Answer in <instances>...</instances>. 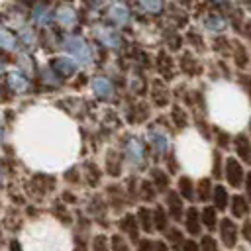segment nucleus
Returning a JSON list of instances; mask_svg holds the SVG:
<instances>
[{
  "label": "nucleus",
  "mask_w": 251,
  "mask_h": 251,
  "mask_svg": "<svg viewBox=\"0 0 251 251\" xmlns=\"http://www.w3.org/2000/svg\"><path fill=\"white\" fill-rule=\"evenodd\" d=\"M61 49H65L76 63H80V65H88V63H92V59H94V53H92V47L86 43V39L84 37H80V35H71V33H67V35H63V39H61Z\"/></svg>",
  "instance_id": "nucleus-1"
},
{
  "label": "nucleus",
  "mask_w": 251,
  "mask_h": 251,
  "mask_svg": "<svg viewBox=\"0 0 251 251\" xmlns=\"http://www.w3.org/2000/svg\"><path fill=\"white\" fill-rule=\"evenodd\" d=\"M218 229H220V241L224 243V247L235 249L239 235H241V227H237V224L231 218H222Z\"/></svg>",
  "instance_id": "nucleus-2"
},
{
  "label": "nucleus",
  "mask_w": 251,
  "mask_h": 251,
  "mask_svg": "<svg viewBox=\"0 0 251 251\" xmlns=\"http://www.w3.org/2000/svg\"><path fill=\"white\" fill-rule=\"evenodd\" d=\"M224 176L227 180V184L231 188H239L241 184H245V171L241 167V161H237L235 157H226V167H224Z\"/></svg>",
  "instance_id": "nucleus-3"
},
{
  "label": "nucleus",
  "mask_w": 251,
  "mask_h": 251,
  "mask_svg": "<svg viewBox=\"0 0 251 251\" xmlns=\"http://www.w3.org/2000/svg\"><path fill=\"white\" fill-rule=\"evenodd\" d=\"M92 35H94L104 47H108V49H120L122 43H124L122 35H120L116 29L108 27V25H94V27H92Z\"/></svg>",
  "instance_id": "nucleus-4"
},
{
  "label": "nucleus",
  "mask_w": 251,
  "mask_h": 251,
  "mask_svg": "<svg viewBox=\"0 0 251 251\" xmlns=\"http://www.w3.org/2000/svg\"><path fill=\"white\" fill-rule=\"evenodd\" d=\"M124 155H126V159H127L131 165H135V167L143 165V161H145V149H143V143H141L137 137L129 135L127 141H124Z\"/></svg>",
  "instance_id": "nucleus-5"
},
{
  "label": "nucleus",
  "mask_w": 251,
  "mask_h": 251,
  "mask_svg": "<svg viewBox=\"0 0 251 251\" xmlns=\"http://www.w3.org/2000/svg\"><path fill=\"white\" fill-rule=\"evenodd\" d=\"M139 222H137V216L135 214H126V216H122L120 220H118V229H120V233H126L127 235V239L131 241V243H135V245H139Z\"/></svg>",
  "instance_id": "nucleus-6"
},
{
  "label": "nucleus",
  "mask_w": 251,
  "mask_h": 251,
  "mask_svg": "<svg viewBox=\"0 0 251 251\" xmlns=\"http://www.w3.org/2000/svg\"><path fill=\"white\" fill-rule=\"evenodd\" d=\"M165 204H167V212H169L173 222H184L182 218H184L186 210H184V204H182V198H180L178 192H171L169 190L165 194Z\"/></svg>",
  "instance_id": "nucleus-7"
},
{
  "label": "nucleus",
  "mask_w": 251,
  "mask_h": 251,
  "mask_svg": "<svg viewBox=\"0 0 251 251\" xmlns=\"http://www.w3.org/2000/svg\"><path fill=\"white\" fill-rule=\"evenodd\" d=\"M90 86H92V92L102 100H110L116 94V88L108 76H92Z\"/></svg>",
  "instance_id": "nucleus-8"
},
{
  "label": "nucleus",
  "mask_w": 251,
  "mask_h": 251,
  "mask_svg": "<svg viewBox=\"0 0 251 251\" xmlns=\"http://www.w3.org/2000/svg\"><path fill=\"white\" fill-rule=\"evenodd\" d=\"M147 137H149V143H151V147H153L155 155H159V157H161V155L169 149V135H167L161 127L151 126V127H149V131H147Z\"/></svg>",
  "instance_id": "nucleus-9"
},
{
  "label": "nucleus",
  "mask_w": 251,
  "mask_h": 251,
  "mask_svg": "<svg viewBox=\"0 0 251 251\" xmlns=\"http://www.w3.org/2000/svg\"><path fill=\"white\" fill-rule=\"evenodd\" d=\"M106 14H108V18H110L114 24H118V25H127V24L131 22V12L127 10L126 4H120V2L110 4L108 10H106Z\"/></svg>",
  "instance_id": "nucleus-10"
},
{
  "label": "nucleus",
  "mask_w": 251,
  "mask_h": 251,
  "mask_svg": "<svg viewBox=\"0 0 251 251\" xmlns=\"http://www.w3.org/2000/svg\"><path fill=\"white\" fill-rule=\"evenodd\" d=\"M76 67H78V63L75 59H69V57H53L51 59V69L63 78L73 76L76 73Z\"/></svg>",
  "instance_id": "nucleus-11"
},
{
  "label": "nucleus",
  "mask_w": 251,
  "mask_h": 251,
  "mask_svg": "<svg viewBox=\"0 0 251 251\" xmlns=\"http://www.w3.org/2000/svg\"><path fill=\"white\" fill-rule=\"evenodd\" d=\"M184 229L188 235H200L202 231V218H200V210L196 206L186 208L184 214Z\"/></svg>",
  "instance_id": "nucleus-12"
},
{
  "label": "nucleus",
  "mask_w": 251,
  "mask_h": 251,
  "mask_svg": "<svg viewBox=\"0 0 251 251\" xmlns=\"http://www.w3.org/2000/svg\"><path fill=\"white\" fill-rule=\"evenodd\" d=\"M4 86L10 88L14 94H24L29 90V80L22 75V73H8L6 75V80H4Z\"/></svg>",
  "instance_id": "nucleus-13"
},
{
  "label": "nucleus",
  "mask_w": 251,
  "mask_h": 251,
  "mask_svg": "<svg viewBox=\"0 0 251 251\" xmlns=\"http://www.w3.org/2000/svg\"><path fill=\"white\" fill-rule=\"evenodd\" d=\"M51 10H49V6L47 4H35L33 8H31V12H29V20L35 24V25H39V27H47V25H51Z\"/></svg>",
  "instance_id": "nucleus-14"
},
{
  "label": "nucleus",
  "mask_w": 251,
  "mask_h": 251,
  "mask_svg": "<svg viewBox=\"0 0 251 251\" xmlns=\"http://www.w3.org/2000/svg\"><path fill=\"white\" fill-rule=\"evenodd\" d=\"M249 210H251V204H249V200H247L243 194H235V196H231L229 212H231V216H233L235 220H243V218H247Z\"/></svg>",
  "instance_id": "nucleus-15"
},
{
  "label": "nucleus",
  "mask_w": 251,
  "mask_h": 251,
  "mask_svg": "<svg viewBox=\"0 0 251 251\" xmlns=\"http://www.w3.org/2000/svg\"><path fill=\"white\" fill-rule=\"evenodd\" d=\"M233 147H235V155L243 163H251V141L245 133H237L233 137Z\"/></svg>",
  "instance_id": "nucleus-16"
},
{
  "label": "nucleus",
  "mask_w": 251,
  "mask_h": 251,
  "mask_svg": "<svg viewBox=\"0 0 251 251\" xmlns=\"http://www.w3.org/2000/svg\"><path fill=\"white\" fill-rule=\"evenodd\" d=\"M176 186H178V194H180L182 200H188V202H194L196 200V184H194V180L188 175H182L178 178V184Z\"/></svg>",
  "instance_id": "nucleus-17"
},
{
  "label": "nucleus",
  "mask_w": 251,
  "mask_h": 251,
  "mask_svg": "<svg viewBox=\"0 0 251 251\" xmlns=\"http://www.w3.org/2000/svg\"><path fill=\"white\" fill-rule=\"evenodd\" d=\"M55 18H57V22H59L63 27H73V25L76 24V12H75V8L69 6V4L59 6L57 12H55Z\"/></svg>",
  "instance_id": "nucleus-18"
},
{
  "label": "nucleus",
  "mask_w": 251,
  "mask_h": 251,
  "mask_svg": "<svg viewBox=\"0 0 251 251\" xmlns=\"http://www.w3.org/2000/svg\"><path fill=\"white\" fill-rule=\"evenodd\" d=\"M165 241H167V245L171 247V251H182V247H184V243H186L182 231H180L178 227H175V226L165 231Z\"/></svg>",
  "instance_id": "nucleus-19"
},
{
  "label": "nucleus",
  "mask_w": 251,
  "mask_h": 251,
  "mask_svg": "<svg viewBox=\"0 0 251 251\" xmlns=\"http://www.w3.org/2000/svg\"><path fill=\"white\" fill-rule=\"evenodd\" d=\"M169 222H171V216H169L167 208L157 204L155 210H153V224H155V229H157V231H167V229L171 227Z\"/></svg>",
  "instance_id": "nucleus-20"
},
{
  "label": "nucleus",
  "mask_w": 251,
  "mask_h": 251,
  "mask_svg": "<svg viewBox=\"0 0 251 251\" xmlns=\"http://www.w3.org/2000/svg\"><path fill=\"white\" fill-rule=\"evenodd\" d=\"M231 53H233V61H235V67H237V69H241V71H243V69L251 63L249 53H247V47H245L243 43L233 41V49H231Z\"/></svg>",
  "instance_id": "nucleus-21"
},
{
  "label": "nucleus",
  "mask_w": 251,
  "mask_h": 251,
  "mask_svg": "<svg viewBox=\"0 0 251 251\" xmlns=\"http://www.w3.org/2000/svg\"><path fill=\"white\" fill-rule=\"evenodd\" d=\"M212 202H214V208L216 210H226L231 202L229 194H227V188L222 186V184H216L214 186V194H212Z\"/></svg>",
  "instance_id": "nucleus-22"
},
{
  "label": "nucleus",
  "mask_w": 251,
  "mask_h": 251,
  "mask_svg": "<svg viewBox=\"0 0 251 251\" xmlns=\"http://www.w3.org/2000/svg\"><path fill=\"white\" fill-rule=\"evenodd\" d=\"M226 25H227V22L222 14H208L204 20V27L212 33H222L226 29Z\"/></svg>",
  "instance_id": "nucleus-23"
},
{
  "label": "nucleus",
  "mask_w": 251,
  "mask_h": 251,
  "mask_svg": "<svg viewBox=\"0 0 251 251\" xmlns=\"http://www.w3.org/2000/svg\"><path fill=\"white\" fill-rule=\"evenodd\" d=\"M200 218H202V226L206 229H210V231L220 226V222H218V210L214 206H204L200 210Z\"/></svg>",
  "instance_id": "nucleus-24"
},
{
  "label": "nucleus",
  "mask_w": 251,
  "mask_h": 251,
  "mask_svg": "<svg viewBox=\"0 0 251 251\" xmlns=\"http://www.w3.org/2000/svg\"><path fill=\"white\" fill-rule=\"evenodd\" d=\"M135 216H137V222H139V226H141V229H143L145 233H151V231L155 229V224H153V210L141 206Z\"/></svg>",
  "instance_id": "nucleus-25"
},
{
  "label": "nucleus",
  "mask_w": 251,
  "mask_h": 251,
  "mask_svg": "<svg viewBox=\"0 0 251 251\" xmlns=\"http://www.w3.org/2000/svg\"><path fill=\"white\" fill-rule=\"evenodd\" d=\"M151 182L157 188V192H169V173H165L163 169H153L151 171Z\"/></svg>",
  "instance_id": "nucleus-26"
},
{
  "label": "nucleus",
  "mask_w": 251,
  "mask_h": 251,
  "mask_svg": "<svg viewBox=\"0 0 251 251\" xmlns=\"http://www.w3.org/2000/svg\"><path fill=\"white\" fill-rule=\"evenodd\" d=\"M108 196H110V204H114V210L120 212L126 204V190L122 186L112 184V186H108Z\"/></svg>",
  "instance_id": "nucleus-27"
},
{
  "label": "nucleus",
  "mask_w": 251,
  "mask_h": 251,
  "mask_svg": "<svg viewBox=\"0 0 251 251\" xmlns=\"http://www.w3.org/2000/svg\"><path fill=\"white\" fill-rule=\"evenodd\" d=\"M212 194H214V186H212L210 178H200L196 182V200L208 202V200H212Z\"/></svg>",
  "instance_id": "nucleus-28"
},
{
  "label": "nucleus",
  "mask_w": 251,
  "mask_h": 251,
  "mask_svg": "<svg viewBox=\"0 0 251 251\" xmlns=\"http://www.w3.org/2000/svg\"><path fill=\"white\" fill-rule=\"evenodd\" d=\"M106 169H108V175H112V176H120V173H122V157H120L116 151H108V157H106Z\"/></svg>",
  "instance_id": "nucleus-29"
},
{
  "label": "nucleus",
  "mask_w": 251,
  "mask_h": 251,
  "mask_svg": "<svg viewBox=\"0 0 251 251\" xmlns=\"http://www.w3.org/2000/svg\"><path fill=\"white\" fill-rule=\"evenodd\" d=\"M0 41H2V49H4V51H14V49H18V47H16V45H18L16 35H12L6 25H2V29H0Z\"/></svg>",
  "instance_id": "nucleus-30"
},
{
  "label": "nucleus",
  "mask_w": 251,
  "mask_h": 251,
  "mask_svg": "<svg viewBox=\"0 0 251 251\" xmlns=\"http://www.w3.org/2000/svg\"><path fill=\"white\" fill-rule=\"evenodd\" d=\"M171 118H173V124H175L178 129H182V127L188 126V114H186V110H182L180 106H173Z\"/></svg>",
  "instance_id": "nucleus-31"
},
{
  "label": "nucleus",
  "mask_w": 251,
  "mask_h": 251,
  "mask_svg": "<svg viewBox=\"0 0 251 251\" xmlns=\"http://www.w3.org/2000/svg\"><path fill=\"white\" fill-rule=\"evenodd\" d=\"M41 78H43V82L47 84V86H61V76L51 69V67H43V71H41Z\"/></svg>",
  "instance_id": "nucleus-32"
},
{
  "label": "nucleus",
  "mask_w": 251,
  "mask_h": 251,
  "mask_svg": "<svg viewBox=\"0 0 251 251\" xmlns=\"http://www.w3.org/2000/svg\"><path fill=\"white\" fill-rule=\"evenodd\" d=\"M155 194H157V188L153 186V182L151 180H141V184H139V196H141V200L151 202L155 198Z\"/></svg>",
  "instance_id": "nucleus-33"
},
{
  "label": "nucleus",
  "mask_w": 251,
  "mask_h": 251,
  "mask_svg": "<svg viewBox=\"0 0 251 251\" xmlns=\"http://www.w3.org/2000/svg\"><path fill=\"white\" fill-rule=\"evenodd\" d=\"M20 37H22V41H24V45L27 49H33L35 43H37V35H35V31L31 27H22L20 29Z\"/></svg>",
  "instance_id": "nucleus-34"
},
{
  "label": "nucleus",
  "mask_w": 251,
  "mask_h": 251,
  "mask_svg": "<svg viewBox=\"0 0 251 251\" xmlns=\"http://www.w3.org/2000/svg\"><path fill=\"white\" fill-rule=\"evenodd\" d=\"M110 239L104 233H96L92 237V251H110Z\"/></svg>",
  "instance_id": "nucleus-35"
},
{
  "label": "nucleus",
  "mask_w": 251,
  "mask_h": 251,
  "mask_svg": "<svg viewBox=\"0 0 251 251\" xmlns=\"http://www.w3.org/2000/svg\"><path fill=\"white\" fill-rule=\"evenodd\" d=\"M110 247H112V251H131L129 243L126 241V237L122 233H114L110 237Z\"/></svg>",
  "instance_id": "nucleus-36"
},
{
  "label": "nucleus",
  "mask_w": 251,
  "mask_h": 251,
  "mask_svg": "<svg viewBox=\"0 0 251 251\" xmlns=\"http://www.w3.org/2000/svg\"><path fill=\"white\" fill-rule=\"evenodd\" d=\"M224 169H222V153L216 149L214 153H212V176L214 178H222L224 176Z\"/></svg>",
  "instance_id": "nucleus-37"
},
{
  "label": "nucleus",
  "mask_w": 251,
  "mask_h": 251,
  "mask_svg": "<svg viewBox=\"0 0 251 251\" xmlns=\"http://www.w3.org/2000/svg\"><path fill=\"white\" fill-rule=\"evenodd\" d=\"M200 251H220L218 239L210 233H204L202 239H200Z\"/></svg>",
  "instance_id": "nucleus-38"
},
{
  "label": "nucleus",
  "mask_w": 251,
  "mask_h": 251,
  "mask_svg": "<svg viewBox=\"0 0 251 251\" xmlns=\"http://www.w3.org/2000/svg\"><path fill=\"white\" fill-rule=\"evenodd\" d=\"M214 135H216V143H218L220 149H227L229 143L233 141L231 135H229L226 129H218V127H216V129H214Z\"/></svg>",
  "instance_id": "nucleus-39"
},
{
  "label": "nucleus",
  "mask_w": 251,
  "mask_h": 251,
  "mask_svg": "<svg viewBox=\"0 0 251 251\" xmlns=\"http://www.w3.org/2000/svg\"><path fill=\"white\" fill-rule=\"evenodd\" d=\"M86 167L90 169V173H86V182H88L90 186L98 184V182H100V171H98V167L92 165V163H86Z\"/></svg>",
  "instance_id": "nucleus-40"
},
{
  "label": "nucleus",
  "mask_w": 251,
  "mask_h": 251,
  "mask_svg": "<svg viewBox=\"0 0 251 251\" xmlns=\"http://www.w3.org/2000/svg\"><path fill=\"white\" fill-rule=\"evenodd\" d=\"M180 61H182V71L184 73H188V75H194L196 71H194V57L190 55V53H182V57H180Z\"/></svg>",
  "instance_id": "nucleus-41"
},
{
  "label": "nucleus",
  "mask_w": 251,
  "mask_h": 251,
  "mask_svg": "<svg viewBox=\"0 0 251 251\" xmlns=\"http://www.w3.org/2000/svg\"><path fill=\"white\" fill-rule=\"evenodd\" d=\"M186 37H188V41H190L198 51H204V49H206L204 39L200 37V33H198V31H188V35H186Z\"/></svg>",
  "instance_id": "nucleus-42"
},
{
  "label": "nucleus",
  "mask_w": 251,
  "mask_h": 251,
  "mask_svg": "<svg viewBox=\"0 0 251 251\" xmlns=\"http://www.w3.org/2000/svg\"><path fill=\"white\" fill-rule=\"evenodd\" d=\"M137 6H139V10H145V12H159V10H163V4L161 2H137Z\"/></svg>",
  "instance_id": "nucleus-43"
},
{
  "label": "nucleus",
  "mask_w": 251,
  "mask_h": 251,
  "mask_svg": "<svg viewBox=\"0 0 251 251\" xmlns=\"http://www.w3.org/2000/svg\"><path fill=\"white\" fill-rule=\"evenodd\" d=\"M237 82H239V86L245 90V94L249 96V100H251V76H247V75H239L237 76Z\"/></svg>",
  "instance_id": "nucleus-44"
},
{
  "label": "nucleus",
  "mask_w": 251,
  "mask_h": 251,
  "mask_svg": "<svg viewBox=\"0 0 251 251\" xmlns=\"http://www.w3.org/2000/svg\"><path fill=\"white\" fill-rule=\"evenodd\" d=\"M227 45H231V43H229V41H227L226 37H220V39H216V41H214V49H216L218 53L222 51L224 55H227V53H229V49H226Z\"/></svg>",
  "instance_id": "nucleus-45"
},
{
  "label": "nucleus",
  "mask_w": 251,
  "mask_h": 251,
  "mask_svg": "<svg viewBox=\"0 0 251 251\" xmlns=\"http://www.w3.org/2000/svg\"><path fill=\"white\" fill-rule=\"evenodd\" d=\"M241 237L251 245V220H243V224H241Z\"/></svg>",
  "instance_id": "nucleus-46"
},
{
  "label": "nucleus",
  "mask_w": 251,
  "mask_h": 251,
  "mask_svg": "<svg viewBox=\"0 0 251 251\" xmlns=\"http://www.w3.org/2000/svg\"><path fill=\"white\" fill-rule=\"evenodd\" d=\"M137 251H155V241L151 239H141L137 245Z\"/></svg>",
  "instance_id": "nucleus-47"
},
{
  "label": "nucleus",
  "mask_w": 251,
  "mask_h": 251,
  "mask_svg": "<svg viewBox=\"0 0 251 251\" xmlns=\"http://www.w3.org/2000/svg\"><path fill=\"white\" fill-rule=\"evenodd\" d=\"M27 63H29V57H27V55H20V67H22V69L25 71V75L29 76V75L33 73V67H29Z\"/></svg>",
  "instance_id": "nucleus-48"
},
{
  "label": "nucleus",
  "mask_w": 251,
  "mask_h": 251,
  "mask_svg": "<svg viewBox=\"0 0 251 251\" xmlns=\"http://www.w3.org/2000/svg\"><path fill=\"white\" fill-rule=\"evenodd\" d=\"M182 251H200V243H196L194 239H186Z\"/></svg>",
  "instance_id": "nucleus-49"
},
{
  "label": "nucleus",
  "mask_w": 251,
  "mask_h": 251,
  "mask_svg": "<svg viewBox=\"0 0 251 251\" xmlns=\"http://www.w3.org/2000/svg\"><path fill=\"white\" fill-rule=\"evenodd\" d=\"M245 198L249 200V204H251V173H247V176H245Z\"/></svg>",
  "instance_id": "nucleus-50"
},
{
  "label": "nucleus",
  "mask_w": 251,
  "mask_h": 251,
  "mask_svg": "<svg viewBox=\"0 0 251 251\" xmlns=\"http://www.w3.org/2000/svg\"><path fill=\"white\" fill-rule=\"evenodd\" d=\"M155 251H171V247L167 245V241L159 239V241H155Z\"/></svg>",
  "instance_id": "nucleus-51"
},
{
  "label": "nucleus",
  "mask_w": 251,
  "mask_h": 251,
  "mask_svg": "<svg viewBox=\"0 0 251 251\" xmlns=\"http://www.w3.org/2000/svg\"><path fill=\"white\" fill-rule=\"evenodd\" d=\"M10 251H22V247L16 239H10Z\"/></svg>",
  "instance_id": "nucleus-52"
},
{
  "label": "nucleus",
  "mask_w": 251,
  "mask_h": 251,
  "mask_svg": "<svg viewBox=\"0 0 251 251\" xmlns=\"http://www.w3.org/2000/svg\"><path fill=\"white\" fill-rule=\"evenodd\" d=\"M243 29H245V35H247V39H249V43H251V22H245Z\"/></svg>",
  "instance_id": "nucleus-53"
},
{
  "label": "nucleus",
  "mask_w": 251,
  "mask_h": 251,
  "mask_svg": "<svg viewBox=\"0 0 251 251\" xmlns=\"http://www.w3.org/2000/svg\"><path fill=\"white\" fill-rule=\"evenodd\" d=\"M249 133H251V120H249Z\"/></svg>",
  "instance_id": "nucleus-54"
}]
</instances>
